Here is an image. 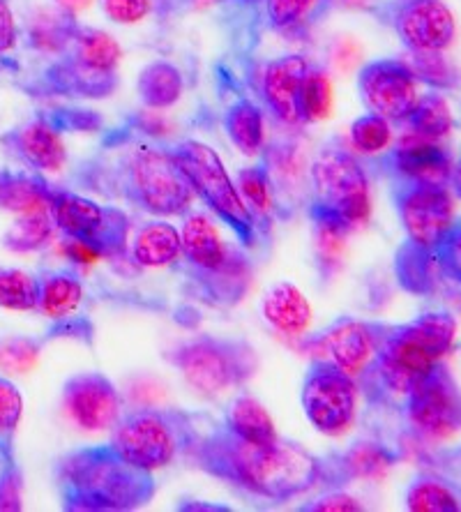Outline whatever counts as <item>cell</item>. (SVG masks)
I'll use <instances>...</instances> for the list:
<instances>
[{"label": "cell", "mask_w": 461, "mask_h": 512, "mask_svg": "<svg viewBox=\"0 0 461 512\" xmlns=\"http://www.w3.org/2000/svg\"><path fill=\"white\" fill-rule=\"evenodd\" d=\"M196 469L256 499L289 503L323 483V462L296 441L277 439L256 446L240 439L224 423L196 432L183 453Z\"/></svg>", "instance_id": "cell-1"}, {"label": "cell", "mask_w": 461, "mask_h": 512, "mask_svg": "<svg viewBox=\"0 0 461 512\" xmlns=\"http://www.w3.org/2000/svg\"><path fill=\"white\" fill-rule=\"evenodd\" d=\"M54 480L67 512H130L157 492L153 473L136 469L111 443L65 453L54 466Z\"/></svg>", "instance_id": "cell-2"}, {"label": "cell", "mask_w": 461, "mask_h": 512, "mask_svg": "<svg viewBox=\"0 0 461 512\" xmlns=\"http://www.w3.org/2000/svg\"><path fill=\"white\" fill-rule=\"evenodd\" d=\"M111 194L155 217L190 213L194 190L169 146L134 141L120 150L111 169Z\"/></svg>", "instance_id": "cell-3"}, {"label": "cell", "mask_w": 461, "mask_h": 512, "mask_svg": "<svg viewBox=\"0 0 461 512\" xmlns=\"http://www.w3.org/2000/svg\"><path fill=\"white\" fill-rule=\"evenodd\" d=\"M457 335L450 312H425L413 321L390 326L367 374L385 393L406 397L415 383L448 356Z\"/></svg>", "instance_id": "cell-4"}, {"label": "cell", "mask_w": 461, "mask_h": 512, "mask_svg": "<svg viewBox=\"0 0 461 512\" xmlns=\"http://www.w3.org/2000/svg\"><path fill=\"white\" fill-rule=\"evenodd\" d=\"M123 49L109 33L77 24L67 47L26 90L35 97L104 100L118 88Z\"/></svg>", "instance_id": "cell-5"}, {"label": "cell", "mask_w": 461, "mask_h": 512, "mask_svg": "<svg viewBox=\"0 0 461 512\" xmlns=\"http://www.w3.org/2000/svg\"><path fill=\"white\" fill-rule=\"evenodd\" d=\"M314 199L307 215L314 227L353 233L369 220L372 199H369L367 169L355 153L342 143H328L321 148L312 164Z\"/></svg>", "instance_id": "cell-6"}, {"label": "cell", "mask_w": 461, "mask_h": 512, "mask_svg": "<svg viewBox=\"0 0 461 512\" xmlns=\"http://www.w3.org/2000/svg\"><path fill=\"white\" fill-rule=\"evenodd\" d=\"M164 360L176 367L187 386L215 399L243 388L259 370V353L240 337L194 335L164 351Z\"/></svg>", "instance_id": "cell-7"}, {"label": "cell", "mask_w": 461, "mask_h": 512, "mask_svg": "<svg viewBox=\"0 0 461 512\" xmlns=\"http://www.w3.org/2000/svg\"><path fill=\"white\" fill-rule=\"evenodd\" d=\"M180 247V259L190 268V280L199 284L210 303L236 305L245 296L249 284L245 254L226 243L210 215L196 210L183 215Z\"/></svg>", "instance_id": "cell-8"}, {"label": "cell", "mask_w": 461, "mask_h": 512, "mask_svg": "<svg viewBox=\"0 0 461 512\" xmlns=\"http://www.w3.org/2000/svg\"><path fill=\"white\" fill-rule=\"evenodd\" d=\"M199 432L192 413L180 409L123 411L111 427V446L143 471L166 469Z\"/></svg>", "instance_id": "cell-9"}, {"label": "cell", "mask_w": 461, "mask_h": 512, "mask_svg": "<svg viewBox=\"0 0 461 512\" xmlns=\"http://www.w3.org/2000/svg\"><path fill=\"white\" fill-rule=\"evenodd\" d=\"M173 155L190 180L194 197H199L206 208L213 213L226 229L233 231L238 243L245 250H252L259 243V222L254 220L252 210L240 197L236 183H233L224 162L219 160L217 150L208 143L185 139L171 146Z\"/></svg>", "instance_id": "cell-10"}, {"label": "cell", "mask_w": 461, "mask_h": 512, "mask_svg": "<svg viewBox=\"0 0 461 512\" xmlns=\"http://www.w3.org/2000/svg\"><path fill=\"white\" fill-rule=\"evenodd\" d=\"M49 215L67 240L93 252L97 259H120L130 245V217L116 206H102L83 194L54 187Z\"/></svg>", "instance_id": "cell-11"}, {"label": "cell", "mask_w": 461, "mask_h": 512, "mask_svg": "<svg viewBox=\"0 0 461 512\" xmlns=\"http://www.w3.org/2000/svg\"><path fill=\"white\" fill-rule=\"evenodd\" d=\"M300 404L316 432L342 436L355 423L358 383L328 360L314 358L302 381Z\"/></svg>", "instance_id": "cell-12"}, {"label": "cell", "mask_w": 461, "mask_h": 512, "mask_svg": "<svg viewBox=\"0 0 461 512\" xmlns=\"http://www.w3.org/2000/svg\"><path fill=\"white\" fill-rule=\"evenodd\" d=\"M404 413L413 432L427 441L461 432V388L443 360L408 390Z\"/></svg>", "instance_id": "cell-13"}, {"label": "cell", "mask_w": 461, "mask_h": 512, "mask_svg": "<svg viewBox=\"0 0 461 512\" xmlns=\"http://www.w3.org/2000/svg\"><path fill=\"white\" fill-rule=\"evenodd\" d=\"M372 12L408 51H445L457 37L455 14L443 0H385Z\"/></svg>", "instance_id": "cell-14"}, {"label": "cell", "mask_w": 461, "mask_h": 512, "mask_svg": "<svg viewBox=\"0 0 461 512\" xmlns=\"http://www.w3.org/2000/svg\"><path fill=\"white\" fill-rule=\"evenodd\" d=\"M392 201L406 240L427 250H434L455 224V199L448 185L392 183Z\"/></svg>", "instance_id": "cell-15"}, {"label": "cell", "mask_w": 461, "mask_h": 512, "mask_svg": "<svg viewBox=\"0 0 461 512\" xmlns=\"http://www.w3.org/2000/svg\"><path fill=\"white\" fill-rule=\"evenodd\" d=\"M390 323L339 316L309 340L314 358L328 360L353 379H360L372 367L376 351L388 333Z\"/></svg>", "instance_id": "cell-16"}, {"label": "cell", "mask_w": 461, "mask_h": 512, "mask_svg": "<svg viewBox=\"0 0 461 512\" xmlns=\"http://www.w3.org/2000/svg\"><path fill=\"white\" fill-rule=\"evenodd\" d=\"M358 93L372 114L390 123H404L415 102L420 100L418 79L399 58H379L362 65L358 74Z\"/></svg>", "instance_id": "cell-17"}, {"label": "cell", "mask_w": 461, "mask_h": 512, "mask_svg": "<svg viewBox=\"0 0 461 512\" xmlns=\"http://www.w3.org/2000/svg\"><path fill=\"white\" fill-rule=\"evenodd\" d=\"M63 404L74 425L86 432H107L123 413L116 383L102 372H79L63 386Z\"/></svg>", "instance_id": "cell-18"}, {"label": "cell", "mask_w": 461, "mask_h": 512, "mask_svg": "<svg viewBox=\"0 0 461 512\" xmlns=\"http://www.w3.org/2000/svg\"><path fill=\"white\" fill-rule=\"evenodd\" d=\"M455 157L438 141L406 137L395 148L383 150L376 167L392 183H436L448 185Z\"/></svg>", "instance_id": "cell-19"}, {"label": "cell", "mask_w": 461, "mask_h": 512, "mask_svg": "<svg viewBox=\"0 0 461 512\" xmlns=\"http://www.w3.org/2000/svg\"><path fill=\"white\" fill-rule=\"evenodd\" d=\"M326 489H344L358 480H379L397 464V453L376 441H355L342 453L321 457Z\"/></svg>", "instance_id": "cell-20"}, {"label": "cell", "mask_w": 461, "mask_h": 512, "mask_svg": "<svg viewBox=\"0 0 461 512\" xmlns=\"http://www.w3.org/2000/svg\"><path fill=\"white\" fill-rule=\"evenodd\" d=\"M0 143L33 171H60L67 162V148L63 137L54 125L42 114L30 118L28 123L17 125L14 130L5 132Z\"/></svg>", "instance_id": "cell-21"}, {"label": "cell", "mask_w": 461, "mask_h": 512, "mask_svg": "<svg viewBox=\"0 0 461 512\" xmlns=\"http://www.w3.org/2000/svg\"><path fill=\"white\" fill-rule=\"evenodd\" d=\"M309 60L300 54L270 60L261 77V95L266 107L286 125H300L298 93L309 72Z\"/></svg>", "instance_id": "cell-22"}, {"label": "cell", "mask_w": 461, "mask_h": 512, "mask_svg": "<svg viewBox=\"0 0 461 512\" xmlns=\"http://www.w3.org/2000/svg\"><path fill=\"white\" fill-rule=\"evenodd\" d=\"M261 314L277 333L300 337L312 323V305L305 293L289 280L275 282L261 300Z\"/></svg>", "instance_id": "cell-23"}, {"label": "cell", "mask_w": 461, "mask_h": 512, "mask_svg": "<svg viewBox=\"0 0 461 512\" xmlns=\"http://www.w3.org/2000/svg\"><path fill=\"white\" fill-rule=\"evenodd\" d=\"M180 256V229L166 220L143 222L134 233L132 240V259L136 266L143 268H166L173 266Z\"/></svg>", "instance_id": "cell-24"}, {"label": "cell", "mask_w": 461, "mask_h": 512, "mask_svg": "<svg viewBox=\"0 0 461 512\" xmlns=\"http://www.w3.org/2000/svg\"><path fill=\"white\" fill-rule=\"evenodd\" d=\"M37 280H40V303H37V310L47 319L60 321L77 312L83 300V282L77 270H47Z\"/></svg>", "instance_id": "cell-25"}, {"label": "cell", "mask_w": 461, "mask_h": 512, "mask_svg": "<svg viewBox=\"0 0 461 512\" xmlns=\"http://www.w3.org/2000/svg\"><path fill=\"white\" fill-rule=\"evenodd\" d=\"M54 185L35 173H0V208L12 213H49Z\"/></svg>", "instance_id": "cell-26"}, {"label": "cell", "mask_w": 461, "mask_h": 512, "mask_svg": "<svg viewBox=\"0 0 461 512\" xmlns=\"http://www.w3.org/2000/svg\"><path fill=\"white\" fill-rule=\"evenodd\" d=\"M222 125L226 137H229V141L245 157H254L263 150V141H266V118H263V111L254 100L238 97L224 111Z\"/></svg>", "instance_id": "cell-27"}, {"label": "cell", "mask_w": 461, "mask_h": 512, "mask_svg": "<svg viewBox=\"0 0 461 512\" xmlns=\"http://www.w3.org/2000/svg\"><path fill=\"white\" fill-rule=\"evenodd\" d=\"M224 427L240 439L256 443V446H268V443L279 439L266 406L252 395H238L231 399V404L224 409Z\"/></svg>", "instance_id": "cell-28"}, {"label": "cell", "mask_w": 461, "mask_h": 512, "mask_svg": "<svg viewBox=\"0 0 461 512\" xmlns=\"http://www.w3.org/2000/svg\"><path fill=\"white\" fill-rule=\"evenodd\" d=\"M185 90L183 74L169 60H153L139 72L136 79V93H139L143 107L162 111L173 107Z\"/></svg>", "instance_id": "cell-29"}, {"label": "cell", "mask_w": 461, "mask_h": 512, "mask_svg": "<svg viewBox=\"0 0 461 512\" xmlns=\"http://www.w3.org/2000/svg\"><path fill=\"white\" fill-rule=\"evenodd\" d=\"M404 503L411 512H457L461 510V492L450 480L422 473L406 487Z\"/></svg>", "instance_id": "cell-30"}, {"label": "cell", "mask_w": 461, "mask_h": 512, "mask_svg": "<svg viewBox=\"0 0 461 512\" xmlns=\"http://www.w3.org/2000/svg\"><path fill=\"white\" fill-rule=\"evenodd\" d=\"M411 130L413 137L429 139V141H441L452 132V111L450 104L443 95H438L436 90L427 95H420V100L415 102V107L408 118L404 120Z\"/></svg>", "instance_id": "cell-31"}, {"label": "cell", "mask_w": 461, "mask_h": 512, "mask_svg": "<svg viewBox=\"0 0 461 512\" xmlns=\"http://www.w3.org/2000/svg\"><path fill=\"white\" fill-rule=\"evenodd\" d=\"M236 187L240 197L252 210L254 220H270L275 213V197H272V180L268 162H259L254 167H245L238 171Z\"/></svg>", "instance_id": "cell-32"}, {"label": "cell", "mask_w": 461, "mask_h": 512, "mask_svg": "<svg viewBox=\"0 0 461 512\" xmlns=\"http://www.w3.org/2000/svg\"><path fill=\"white\" fill-rule=\"evenodd\" d=\"M328 0H263L268 26L277 33H296L321 17Z\"/></svg>", "instance_id": "cell-33"}, {"label": "cell", "mask_w": 461, "mask_h": 512, "mask_svg": "<svg viewBox=\"0 0 461 512\" xmlns=\"http://www.w3.org/2000/svg\"><path fill=\"white\" fill-rule=\"evenodd\" d=\"M77 28V19L67 12H42L33 24H30L28 30V42L30 47H35L37 51H44V54H54L58 56L60 51L67 47L70 37Z\"/></svg>", "instance_id": "cell-34"}, {"label": "cell", "mask_w": 461, "mask_h": 512, "mask_svg": "<svg viewBox=\"0 0 461 512\" xmlns=\"http://www.w3.org/2000/svg\"><path fill=\"white\" fill-rule=\"evenodd\" d=\"M40 280L19 268H0V307L12 312L37 310Z\"/></svg>", "instance_id": "cell-35"}, {"label": "cell", "mask_w": 461, "mask_h": 512, "mask_svg": "<svg viewBox=\"0 0 461 512\" xmlns=\"http://www.w3.org/2000/svg\"><path fill=\"white\" fill-rule=\"evenodd\" d=\"M332 109V84L330 77L323 70L309 67V72L302 79L298 93V116L300 123H319L328 118Z\"/></svg>", "instance_id": "cell-36"}, {"label": "cell", "mask_w": 461, "mask_h": 512, "mask_svg": "<svg viewBox=\"0 0 461 512\" xmlns=\"http://www.w3.org/2000/svg\"><path fill=\"white\" fill-rule=\"evenodd\" d=\"M56 224L49 213H28L7 231L3 245L12 252H35L49 245L54 238Z\"/></svg>", "instance_id": "cell-37"}, {"label": "cell", "mask_w": 461, "mask_h": 512, "mask_svg": "<svg viewBox=\"0 0 461 512\" xmlns=\"http://www.w3.org/2000/svg\"><path fill=\"white\" fill-rule=\"evenodd\" d=\"M418 84L432 86L434 90H448L457 86L455 67L448 63L443 51H408V60H404Z\"/></svg>", "instance_id": "cell-38"}, {"label": "cell", "mask_w": 461, "mask_h": 512, "mask_svg": "<svg viewBox=\"0 0 461 512\" xmlns=\"http://www.w3.org/2000/svg\"><path fill=\"white\" fill-rule=\"evenodd\" d=\"M351 143L360 155H379L390 148L392 127L390 120L369 114L353 120L351 125Z\"/></svg>", "instance_id": "cell-39"}, {"label": "cell", "mask_w": 461, "mask_h": 512, "mask_svg": "<svg viewBox=\"0 0 461 512\" xmlns=\"http://www.w3.org/2000/svg\"><path fill=\"white\" fill-rule=\"evenodd\" d=\"M44 340H33V337H12L7 340L3 346H0V367L5 372H14V374H26L33 370V365L40 358L42 344Z\"/></svg>", "instance_id": "cell-40"}, {"label": "cell", "mask_w": 461, "mask_h": 512, "mask_svg": "<svg viewBox=\"0 0 461 512\" xmlns=\"http://www.w3.org/2000/svg\"><path fill=\"white\" fill-rule=\"evenodd\" d=\"M432 252L436 259V282L461 275V222L452 224Z\"/></svg>", "instance_id": "cell-41"}, {"label": "cell", "mask_w": 461, "mask_h": 512, "mask_svg": "<svg viewBox=\"0 0 461 512\" xmlns=\"http://www.w3.org/2000/svg\"><path fill=\"white\" fill-rule=\"evenodd\" d=\"M42 116L47 118L60 134L63 132H95L102 127V118L97 116V111H90V109H77V107L51 109V111H44Z\"/></svg>", "instance_id": "cell-42"}, {"label": "cell", "mask_w": 461, "mask_h": 512, "mask_svg": "<svg viewBox=\"0 0 461 512\" xmlns=\"http://www.w3.org/2000/svg\"><path fill=\"white\" fill-rule=\"evenodd\" d=\"M21 413H24V397L10 379L0 376V436L10 439L17 432Z\"/></svg>", "instance_id": "cell-43"}, {"label": "cell", "mask_w": 461, "mask_h": 512, "mask_svg": "<svg viewBox=\"0 0 461 512\" xmlns=\"http://www.w3.org/2000/svg\"><path fill=\"white\" fill-rule=\"evenodd\" d=\"M102 10L113 24L134 26L153 12V0H102Z\"/></svg>", "instance_id": "cell-44"}, {"label": "cell", "mask_w": 461, "mask_h": 512, "mask_svg": "<svg viewBox=\"0 0 461 512\" xmlns=\"http://www.w3.org/2000/svg\"><path fill=\"white\" fill-rule=\"evenodd\" d=\"M300 512H358L362 503L355 496L346 494L344 489H328L326 494L316 496V499L302 503Z\"/></svg>", "instance_id": "cell-45"}, {"label": "cell", "mask_w": 461, "mask_h": 512, "mask_svg": "<svg viewBox=\"0 0 461 512\" xmlns=\"http://www.w3.org/2000/svg\"><path fill=\"white\" fill-rule=\"evenodd\" d=\"M21 489H24L21 471L12 459H5L0 471V510H21Z\"/></svg>", "instance_id": "cell-46"}, {"label": "cell", "mask_w": 461, "mask_h": 512, "mask_svg": "<svg viewBox=\"0 0 461 512\" xmlns=\"http://www.w3.org/2000/svg\"><path fill=\"white\" fill-rule=\"evenodd\" d=\"M19 42L17 21H14L10 0H0V63L10 56Z\"/></svg>", "instance_id": "cell-47"}, {"label": "cell", "mask_w": 461, "mask_h": 512, "mask_svg": "<svg viewBox=\"0 0 461 512\" xmlns=\"http://www.w3.org/2000/svg\"><path fill=\"white\" fill-rule=\"evenodd\" d=\"M358 58H360V51L353 42H339V51H337V65L339 67L349 70V67L358 63Z\"/></svg>", "instance_id": "cell-48"}, {"label": "cell", "mask_w": 461, "mask_h": 512, "mask_svg": "<svg viewBox=\"0 0 461 512\" xmlns=\"http://www.w3.org/2000/svg\"><path fill=\"white\" fill-rule=\"evenodd\" d=\"M180 512H196V510H206V512H231L229 506H219V503H201V501H185L178 506Z\"/></svg>", "instance_id": "cell-49"}, {"label": "cell", "mask_w": 461, "mask_h": 512, "mask_svg": "<svg viewBox=\"0 0 461 512\" xmlns=\"http://www.w3.org/2000/svg\"><path fill=\"white\" fill-rule=\"evenodd\" d=\"M54 3L58 5L60 12H67L72 14V17H77L79 12L88 10V7L93 5V0H54Z\"/></svg>", "instance_id": "cell-50"}, {"label": "cell", "mask_w": 461, "mask_h": 512, "mask_svg": "<svg viewBox=\"0 0 461 512\" xmlns=\"http://www.w3.org/2000/svg\"><path fill=\"white\" fill-rule=\"evenodd\" d=\"M448 187L452 192V197H457L461 201V155L457 157L455 162H452V171H450V178H448Z\"/></svg>", "instance_id": "cell-51"}, {"label": "cell", "mask_w": 461, "mask_h": 512, "mask_svg": "<svg viewBox=\"0 0 461 512\" xmlns=\"http://www.w3.org/2000/svg\"><path fill=\"white\" fill-rule=\"evenodd\" d=\"M219 3H226V0H192V5L196 7V10H206V7H213Z\"/></svg>", "instance_id": "cell-52"}]
</instances>
